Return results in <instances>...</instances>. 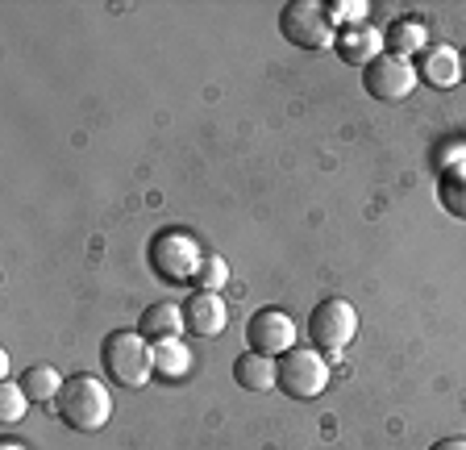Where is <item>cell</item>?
<instances>
[{
	"instance_id": "6da1fadb",
	"label": "cell",
	"mask_w": 466,
	"mask_h": 450,
	"mask_svg": "<svg viewBox=\"0 0 466 450\" xmlns=\"http://www.w3.org/2000/svg\"><path fill=\"white\" fill-rule=\"evenodd\" d=\"M100 363H105L108 384L116 388H142L155 372V346L142 330H113L100 343Z\"/></svg>"
},
{
	"instance_id": "5b68a950",
	"label": "cell",
	"mask_w": 466,
	"mask_h": 450,
	"mask_svg": "<svg viewBox=\"0 0 466 450\" xmlns=\"http://www.w3.org/2000/svg\"><path fill=\"white\" fill-rule=\"evenodd\" d=\"M354 333H359V313H354V304L341 301V296L320 301L309 313V343L317 346L320 354H329V359H338V354L354 343Z\"/></svg>"
},
{
	"instance_id": "7402d4cb",
	"label": "cell",
	"mask_w": 466,
	"mask_h": 450,
	"mask_svg": "<svg viewBox=\"0 0 466 450\" xmlns=\"http://www.w3.org/2000/svg\"><path fill=\"white\" fill-rule=\"evenodd\" d=\"M0 450H29V446H25V442H13V438H5V442H0Z\"/></svg>"
},
{
	"instance_id": "7a4b0ae2",
	"label": "cell",
	"mask_w": 466,
	"mask_h": 450,
	"mask_svg": "<svg viewBox=\"0 0 466 450\" xmlns=\"http://www.w3.org/2000/svg\"><path fill=\"white\" fill-rule=\"evenodd\" d=\"M58 417L67 421L71 430L79 434H96L108 425L113 417V396H108V384L96 375H71L58 392Z\"/></svg>"
},
{
	"instance_id": "ba28073f",
	"label": "cell",
	"mask_w": 466,
	"mask_h": 450,
	"mask_svg": "<svg viewBox=\"0 0 466 450\" xmlns=\"http://www.w3.org/2000/svg\"><path fill=\"white\" fill-rule=\"evenodd\" d=\"M362 88H367L375 100H388V105H396V100H404L408 92L417 88V71H412V63H408V59H396V55H379V59L370 63L367 71H362Z\"/></svg>"
},
{
	"instance_id": "44dd1931",
	"label": "cell",
	"mask_w": 466,
	"mask_h": 450,
	"mask_svg": "<svg viewBox=\"0 0 466 450\" xmlns=\"http://www.w3.org/2000/svg\"><path fill=\"white\" fill-rule=\"evenodd\" d=\"M429 450H466V438H441V442H433Z\"/></svg>"
},
{
	"instance_id": "3957f363",
	"label": "cell",
	"mask_w": 466,
	"mask_h": 450,
	"mask_svg": "<svg viewBox=\"0 0 466 450\" xmlns=\"http://www.w3.org/2000/svg\"><path fill=\"white\" fill-rule=\"evenodd\" d=\"M279 30L291 46L300 50H333L338 46V30L329 21V5L320 0H291L279 13Z\"/></svg>"
},
{
	"instance_id": "d6986e66",
	"label": "cell",
	"mask_w": 466,
	"mask_h": 450,
	"mask_svg": "<svg viewBox=\"0 0 466 450\" xmlns=\"http://www.w3.org/2000/svg\"><path fill=\"white\" fill-rule=\"evenodd\" d=\"M25 404H29V396L21 392L17 380L0 384V417H5V421H21V417H25Z\"/></svg>"
},
{
	"instance_id": "7c38bea8",
	"label": "cell",
	"mask_w": 466,
	"mask_h": 450,
	"mask_svg": "<svg viewBox=\"0 0 466 450\" xmlns=\"http://www.w3.org/2000/svg\"><path fill=\"white\" fill-rule=\"evenodd\" d=\"M233 380L242 384L246 392H271L275 380H279V359H267V354H238V363H233Z\"/></svg>"
},
{
	"instance_id": "ac0fdd59",
	"label": "cell",
	"mask_w": 466,
	"mask_h": 450,
	"mask_svg": "<svg viewBox=\"0 0 466 450\" xmlns=\"http://www.w3.org/2000/svg\"><path fill=\"white\" fill-rule=\"evenodd\" d=\"M441 205L450 217H462L466 221V171H446L441 179Z\"/></svg>"
},
{
	"instance_id": "2e32d148",
	"label": "cell",
	"mask_w": 466,
	"mask_h": 450,
	"mask_svg": "<svg viewBox=\"0 0 466 450\" xmlns=\"http://www.w3.org/2000/svg\"><path fill=\"white\" fill-rule=\"evenodd\" d=\"M192 284H196V292H221L225 284H229V263H225L221 255H208L200 259V267H196V275H192Z\"/></svg>"
},
{
	"instance_id": "ffe728a7",
	"label": "cell",
	"mask_w": 466,
	"mask_h": 450,
	"mask_svg": "<svg viewBox=\"0 0 466 450\" xmlns=\"http://www.w3.org/2000/svg\"><path fill=\"white\" fill-rule=\"evenodd\" d=\"M367 5L362 0H346V5H329V21H333V30H359V26H367Z\"/></svg>"
},
{
	"instance_id": "e0dca14e",
	"label": "cell",
	"mask_w": 466,
	"mask_h": 450,
	"mask_svg": "<svg viewBox=\"0 0 466 450\" xmlns=\"http://www.w3.org/2000/svg\"><path fill=\"white\" fill-rule=\"evenodd\" d=\"M155 367L171 380V375H184L187 372V346L179 343V338H171V343H155Z\"/></svg>"
},
{
	"instance_id": "8992f818",
	"label": "cell",
	"mask_w": 466,
	"mask_h": 450,
	"mask_svg": "<svg viewBox=\"0 0 466 450\" xmlns=\"http://www.w3.org/2000/svg\"><path fill=\"white\" fill-rule=\"evenodd\" d=\"M200 259H204V251L184 230H163V234L150 242V267H155L163 280H171V284H192Z\"/></svg>"
},
{
	"instance_id": "603a6c76",
	"label": "cell",
	"mask_w": 466,
	"mask_h": 450,
	"mask_svg": "<svg viewBox=\"0 0 466 450\" xmlns=\"http://www.w3.org/2000/svg\"><path fill=\"white\" fill-rule=\"evenodd\" d=\"M462 79H466V50H462Z\"/></svg>"
},
{
	"instance_id": "5bb4252c",
	"label": "cell",
	"mask_w": 466,
	"mask_h": 450,
	"mask_svg": "<svg viewBox=\"0 0 466 450\" xmlns=\"http://www.w3.org/2000/svg\"><path fill=\"white\" fill-rule=\"evenodd\" d=\"M17 384H21V392L29 396V404L38 401V404H46V401H58V392H63V375L50 367V363H38V367H25V372L17 375Z\"/></svg>"
},
{
	"instance_id": "8fae6325",
	"label": "cell",
	"mask_w": 466,
	"mask_h": 450,
	"mask_svg": "<svg viewBox=\"0 0 466 450\" xmlns=\"http://www.w3.org/2000/svg\"><path fill=\"white\" fill-rule=\"evenodd\" d=\"M137 330H142L150 343H171V338H179V330H187L184 304H175V301L150 304V309L142 313V325H137Z\"/></svg>"
},
{
	"instance_id": "9c48e42d",
	"label": "cell",
	"mask_w": 466,
	"mask_h": 450,
	"mask_svg": "<svg viewBox=\"0 0 466 450\" xmlns=\"http://www.w3.org/2000/svg\"><path fill=\"white\" fill-rule=\"evenodd\" d=\"M184 322L187 333H196V338H217L229 325V309H225L221 292H192L184 301Z\"/></svg>"
},
{
	"instance_id": "277c9868",
	"label": "cell",
	"mask_w": 466,
	"mask_h": 450,
	"mask_svg": "<svg viewBox=\"0 0 466 450\" xmlns=\"http://www.w3.org/2000/svg\"><path fill=\"white\" fill-rule=\"evenodd\" d=\"M275 388L291 401H317L320 392L329 388V363L317 346H296L279 359V380Z\"/></svg>"
},
{
	"instance_id": "4fadbf2b",
	"label": "cell",
	"mask_w": 466,
	"mask_h": 450,
	"mask_svg": "<svg viewBox=\"0 0 466 450\" xmlns=\"http://www.w3.org/2000/svg\"><path fill=\"white\" fill-rule=\"evenodd\" d=\"M338 55L354 67H370V63L383 55V34L370 30V26H359V30L338 34Z\"/></svg>"
},
{
	"instance_id": "9a60e30c",
	"label": "cell",
	"mask_w": 466,
	"mask_h": 450,
	"mask_svg": "<svg viewBox=\"0 0 466 450\" xmlns=\"http://www.w3.org/2000/svg\"><path fill=\"white\" fill-rule=\"evenodd\" d=\"M383 46H388V55H396V59H408L412 50H425V21H391V30L383 34Z\"/></svg>"
},
{
	"instance_id": "30bf717a",
	"label": "cell",
	"mask_w": 466,
	"mask_h": 450,
	"mask_svg": "<svg viewBox=\"0 0 466 450\" xmlns=\"http://www.w3.org/2000/svg\"><path fill=\"white\" fill-rule=\"evenodd\" d=\"M420 76H425L429 88H454L458 79H462V55L446 42H437L433 50L420 55Z\"/></svg>"
},
{
	"instance_id": "52a82bcc",
	"label": "cell",
	"mask_w": 466,
	"mask_h": 450,
	"mask_svg": "<svg viewBox=\"0 0 466 450\" xmlns=\"http://www.w3.org/2000/svg\"><path fill=\"white\" fill-rule=\"evenodd\" d=\"M296 333L300 330L283 309H258L246 322V346L254 354H267V359H283L288 351H296Z\"/></svg>"
}]
</instances>
